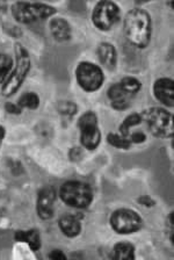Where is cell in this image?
Listing matches in <instances>:
<instances>
[{
  "label": "cell",
  "mask_w": 174,
  "mask_h": 260,
  "mask_svg": "<svg viewBox=\"0 0 174 260\" xmlns=\"http://www.w3.org/2000/svg\"><path fill=\"white\" fill-rule=\"evenodd\" d=\"M80 130V143L87 150H95L101 141V133L98 125V116L88 111L80 116L78 121Z\"/></svg>",
  "instance_id": "7"
},
{
  "label": "cell",
  "mask_w": 174,
  "mask_h": 260,
  "mask_svg": "<svg viewBox=\"0 0 174 260\" xmlns=\"http://www.w3.org/2000/svg\"><path fill=\"white\" fill-rule=\"evenodd\" d=\"M153 93L158 101L167 106L173 107L174 105V85L173 80L169 78H160L156 80L153 85Z\"/></svg>",
  "instance_id": "12"
},
{
  "label": "cell",
  "mask_w": 174,
  "mask_h": 260,
  "mask_svg": "<svg viewBox=\"0 0 174 260\" xmlns=\"http://www.w3.org/2000/svg\"><path fill=\"white\" fill-rule=\"evenodd\" d=\"M15 55H17V63L11 75L7 77L4 86L2 88V93L4 96H11L18 92L21 85L25 81L26 77L30 70V57L28 51L21 44L15 46Z\"/></svg>",
  "instance_id": "2"
},
{
  "label": "cell",
  "mask_w": 174,
  "mask_h": 260,
  "mask_svg": "<svg viewBox=\"0 0 174 260\" xmlns=\"http://www.w3.org/2000/svg\"><path fill=\"white\" fill-rule=\"evenodd\" d=\"M52 38L58 42H65L71 39V26L65 19L54 18L49 23Z\"/></svg>",
  "instance_id": "14"
},
{
  "label": "cell",
  "mask_w": 174,
  "mask_h": 260,
  "mask_svg": "<svg viewBox=\"0 0 174 260\" xmlns=\"http://www.w3.org/2000/svg\"><path fill=\"white\" fill-rule=\"evenodd\" d=\"M56 8L42 3L19 2L12 6V15L20 23H33L56 14Z\"/></svg>",
  "instance_id": "5"
},
{
  "label": "cell",
  "mask_w": 174,
  "mask_h": 260,
  "mask_svg": "<svg viewBox=\"0 0 174 260\" xmlns=\"http://www.w3.org/2000/svg\"><path fill=\"white\" fill-rule=\"evenodd\" d=\"M12 68H13V59L9 55L0 54V84L5 83Z\"/></svg>",
  "instance_id": "20"
},
{
  "label": "cell",
  "mask_w": 174,
  "mask_h": 260,
  "mask_svg": "<svg viewBox=\"0 0 174 260\" xmlns=\"http://www.w3.org/2000/svg\"><path fill=\"white\" fill-rule=\"evenodd\" d=\"M113 251H114L113 258L116 260L135 259V247L130 243H117Z\"/></svg>",
  "instance_id": "17"
},
{
  "label": "cell",
  "mask_w": 174,
  "mask_h": 260,
  "mask_svg": "<svg viewBox=\"0 0 174 260\" xmlns=\"http://www.w3.org/2000/svg\"><path fill=\"white\" fill-rule=\"evenodd\" d=\"M125 38L132 46L144 49L149 46L151 40V16L142 8H133L128 12L124 18Z\"/></svg>",
  "instance_id": "1"
},
{
  "label": "cell",
  "mask_w": 174,
  "mask_h": 260,
  "mask_svg": "<svg viewBox=\"0 0 174 260\" xmlns=\"http://www.w3.org/2000/svg\"><path fill=\"white\" fill-rule=\"evenodd\" d=\"M119 83L122 85V86L127 89L128 92H130L131 94H133L136 96L137 93H138L141 91L142 88V83L136 78H133V77H125V78H123L121 81H119Z\"/></svg>",
  "instance_id": "22"
},
{
  "label": "cell",
  "mask_w": 174,
  "mask_h": 260,
  "mask_svg": "<svg viewBox=\"0 0 174 260\" xmlns=\"http://www.w3.org/2000/svg\"><path fill=\"white\" fill-rule=\"evenodd\" d=\"M80 156H82V151H80L79 148H72L71 149L70 158L72 160H77Z\"/></svg>",
  "instance_id": "28"
},
{
  "label": "cell",
  "mask_w": 174,
  "mask_h": 260,
  "mask_svg": "<svg viewBox=\"0 0 174 260\" xmlns=\"http://www.w3.org/2000/svg\"><path fill=\"white\" fill-rule=\"evenodd\" d=\"M150 134L158 138H169L174 134L173 115L166 109L152 107L141 114Z\"/></svg>",
  "instance_id": "3"
},
{
  "label": "cell",
  "mask_w": 174,
  "mask_h": 260,
  "mask_svg": "<svg viewBox=\"0 0 174 260\" xmlns=\"http://www.w3.org/2000/svg\"><path fill=\"white\" fill-rule=\"evenodd\" d=\"M107 142L112 146L117 149H123L128 150L131 146V142L128 140V138L123 137L122 135H119V134H108L107 136Z\"/></svg>",
  "instance_id": "21"
},
{
  "label": "cell",
  "mask_w": 174,
  "mask_h": 260,
  "mask_svg": "<svg viewBox=\"0 0 174 260\" xmlns=\"http://www.w3.org/2000/svg\"><path fill=\"white\" fill-rule=\"evenodd\" d=\"M49 258L52 259V260H65L66 255L64 254L60 250H54V251L50 252Z\"/></svg>",
  "instance_id": "26"
},
{
  "label": "cell",
  "mask_w": 174,
  "mask_h": 260,
  "mask_svg": "<svg viewBox=\"0 0 174 260\" xmlns=\"http://www.w3.org/2000/svg\"><path fill=\"white\" fill-rule=\"evenodd\" d=\"M58 225L63 235L68 238L77 237L82 231L80 221L75 215H64L58 221Z\"/></svg>",
  "instance_id": "15"
},
{
  "label": "cell",
  "mask_w": 174,
  "mask_h": 260,
  "mask_svg": "<svg viewBox=\"0 0 174 260\" xmlns=\"http://www.w3.org/2000/svg\"><path fill=\"white\" fill-rule=\"evenodd\" d=\"M59 198L68 207L77 209L86 208L93 200V192L90 185L82 181H67L59 189Z\"/></svg>",
  "instance_id": "4"
},
{
  "label": "cell",
  "mask_w": 174,
  "mask_h": 260,
  "mask_svg": "<svg viewBox=\"0 0 174 260\" xmlns=\"http://www.w3.org/2000/svg\"><path fill=\"white\" fill-rule=\"evenodd\" d=\"M56 190L54 187L47 186L40 190L38 197L36 211L40 218L50 219L54 216V205L56 201Z\"/></svg>",
  "instance_id": "10"
},
{
  "label": "cell",
  "mask_w": 174,
  "mask_h": 260,
  "mask_svg": "<svg viewBox=\"0 0 174 260\" xmlns=\"http://www.w3.org/2000/svg\"><path fill=\"white\" fill-rule=\"evenodd\" d=\"M57 109L60 115L65 117H72L77 114L78 107H77V105L74 101H62V103L58 104Z\"/></svg>",
  "instance_id": "23"
},
{
  "label": "cell",
  "mask_w": 174,
  "mask_h": 260,
  "mask_svg": "<svg viewBox=\"0 0 174 260\" xmlns=\"http://www.w3.org/2000/svg\"><path fill=\"white\" fill-rule=\"evenodd\" d=\"M121 16L120 7L113 2H100L95 5L92 13V21L100 30H111L119 22Z\"/></svg>",
  "instance_id": "9"
},
{
  "label": "cell",
  "mask_w": 174,
  "mask_h": 260,
  "mask_svg": "<svg viewBox=\"0 0 174 260\" xmlns=\"http://www.w3.org/2000/svg\"><path fill=\"white\" fill-rule=\"evenodd\" d=\"M138 202H141L142 205L145 207H152L153 205H155V201H153L150 197H148V195H144V197L138 199Z\"/></svg>",
  "instance_id": "27"
},
{
  "label": "cell",
  "mask_w": 174,
  "mask_h": 260,
  "mask_svg": "<svg viewBox=\"0 0 174 260\" xmlns=\"http://www.w3.org/2000/svg\"><path fill=\"white\" fill-rule=\"evenodd\" d=\"M18 105L21 108L36 109V108H39V106H40V98L34 92H28L20 96Z\"/></svg>",
  "instance_id": "19"
},
{
  "label": "cell",
  "mask_w": 174,
  "mask_h": 260,
  "mask_svg": "<svg viewBox=\"0 0 174 260\" xmlns=\"http://www.w3.org/2000/svg\"><path fill=\"white\" fill-rule=\"evenodd\" d=\"M142 121H143V119H142L141 114H137V113L130 114V115L125 117L124 121L120 125L121 135L125 138H128L129 134H130V132H131V129L133 127H136V125L141 124Z\"/></svg>",
  "instance_id": "18"
},
{
  "label": "cell",
  "mask_w": 174,
  "mask_h": 260,
  "mask_svg": "<svg viewBox=\"0 0 174 260\" xmlns=\"http://www.w3.org/2000/svg\"><path fill=\"white\" fill-rule=\"evenodd\" d=\"M76 79L84 91L95 92L102 86L105 76L99 65L91 62H82L76 69Z\"/></svg>",
  "instance_id": "6"
},
{
  "label": "cell",
  "mask_w": 174,
  "mask_h": 260,
  "mask_svg": "<svg viewBox=\"0 0 174 260\" xmlns=\"http://www.w3.org/2000/svg\"><path fill=\"white\" fill-rule=\"evenodd\" d=\"M108 99L111 100L112 107L116 111H124L131 105V101L135 95L128 92L120 83L112 85L107 92Z\"/></svg>",
  "instance_id": "11"
},
{
  "label": "cell",
  "mask_w": 174,
  "mask_h": 260,
  "mask_svg": "<svg viewBox=\"0 0 174 260\" xmlns=\"http://www.w3.org/2000/svg\"><path fill=\"white\" fill-rule=\"evenodd\" d=\"M5 109L7 113H11V114H20L21 113V107L17 104H12V103H7L5 105Z\"/></svg>",
  "instance_id": "25"
},
{
  "label": "cell",
  "mask_w": 174,
  "mask_h": 260,
  "mask_svg": "<svg viewBox=\"0 0 174 260\" xmlns=\"http://www.w3.org/2000/svg\"><path fill=\"white\" fill-rule=\"evenodd\" d=\"M128 140L132 143H144L147 141V135L143 132H131L130 135L128 136Z\"/></svg>",
  "instance_id": "24"
},
{
  "label": "cell",
  "mask_w": 174,
  "mask_h": 260,
  "mask_svg": "<svg viewBox=\"0 0 174 260\" xmlns=\"http://www.w3.org/2000/svg\"><path fill=\"white\" fill-rule=\"evenodd\" d=\"M5 134H6L5 128H4L3 125H0V146H2L4 138H5Z\"/></svg>",
  "instance_id": "29"
},
{
  "label": "cell",
  "mask_w": 174,
  "mask_h": 260,
  "mask_svg": "<svg viewBox=\"0 0 174 260\" xmlns=\"http://www.w3.org/2000/svg\"><path fill=\"white\" fill-rule=\"evenodd\" d=\"M100 63L108 70H114L117 64V52L115 47L111 43H101L96 50Z\"/></svg>",
  "instance_id": "13"
},
{
  "label": "cell",
  "mask_w": 174,
  "mask_h": 260,
  "mask_svg": "<svg viewBox=\"0 0 174 260\" xmlns=\"http://www.w3.org/2000/svg\"><path fill=\"white\" fill-rule=\"evenodd\" d=\"M111 226L120 235H129L138 231L143 225V219L132 209L121 208L112 214Z\"/></svg>",
  "instance_id": "8"
},
{
  "label": "cell",
  "mask_w": 174,
  "mask_h": 260,
  "mask_svg": "<svg viewBox=\"0 0 174 260\" xmlns=\"http://www.w3.org/2000/svg\"><path fill=\"white\" fill-rule=\"evenodd\" d=\"M14 238L17 242L27 243L33 251H38L41 247V236L36 229L19 230L15 233Z\"/></svg>",
  "instance_id": "16"
}]
</instances>
